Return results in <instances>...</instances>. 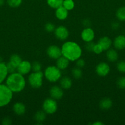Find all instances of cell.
I'll list each match as a JSON object with an SVG mask.
<instances>
[{
	"instance_id": "cell-29",
	"label": "cell",
	"mask_w": 125,
	"mask_h": 125,
	"mask_svg": "<svg viewBox=\"0 0 125 125\" xmlns=\"http://www.w3.org/2000/svg\"><path fill=\"white\" fill-rule=\"evenodd\" d=\"M42 65L39 61H34L31 63V70L33 72H36L41 71Z\"/></svg>"
},
{
	"instance_id": "cell-30",
	"label": "cell",
	"mask_w": 125,
	"mask_h": 125,
	"mask_svg": "<svg viewBox=\"0 0 125 125\" xmlns=\"http://www.w3.org/2000/svg\"><path fill=\"white\" fill-rule=\"evenodd\" d=\"M116 68L118 70L122 73H125V61L121 60L117 63L116 65Z\"/></svg>"
},
{
	"instance_id": "cell-34",
	"label": "cell",
	"mask_w": 125,
	"mask_h": 125,
	"mask_svg": "<svg viewBox=\"0 0 125 125\" xmlns=\"http://www.w3.org/2000/svg\"><path fill=\"white\" fill-rule=\"evenodd\" d=\"M85 45V48L87 51H89V52H93V48H94V46L95 43L93 42V41H91V42H86Z\"/></svg>"
},
{
	"instance_id": "cell-16",
	"label": "cell",
	"mask_w": 125,
	"mask_h": 125,
	"mask_svg": "<svg viewBox=\"0 0 125 125\" xmlns=\"http://www.w3.org/2000/svg\"><path fill=\"white\" fill-rule=\"evenodd\" d=\"M69 65V61L63 56H61L56 59V66L61 70L66 69L68 67Z\"/></svg>"
},
{
	"instance_id": "cell-24",
	"label": "cell",
	"mask_w": 125,
	"mask_h": 125,
	"mask_svg": "<svg viewBox=\"0 0 125 125\" xmlns=\"http://www.w3.org/2000/svg\"><path fill=\"white\" fill-rule=\"evenodd\" d=\"M64 0H47V3L53 9H57L58 7L62 6Z\"/></svg>"
},
{
	"instance_id": "cell-25",
	"label": "cell",
	"mask_w": 125,
	"mask_h": 125,
	"mask_svg": "<svg viewBox=\"0 0 125 125\" xmlns=\"http://www.w3.org/2000/svg\"><path fill=\"white\" fill-rule=\"evenodd\" d=\"M116 17L121 21H125V6H122L118 9L116 12Z\"/></svg>"
},
{
	"instance_id": "cell-20",
	"label": "cell",
	"mask_w": 125,
	"mask_h": 125,
	"mask_svg": "<svg viewBox=\"0 0 125 125\" xmlns=\"http://www.w3.org/2000/svg\"><path fill=\"white\" fill-rule=\"evenodd\" d=\"M60 85L62 89H65V90L69 89L72 85V79L69 77H62V78H60Z\"/></svg>"
},
{
	"instance_id": "cell-4",
	"label": "cell",
	"mask_w": 125,
	"mask_h": 125,
	"mask_svg": "<svg viewBox=\"0 0 125 125\" xmlns=\"http://www.w3.org/2000/svg\"><path fill=\"white\" fill-rule=\"evenodd\" d=\"M13 98V92L4 84H0V107H3L10 103Z\"/></svg>"
},
{
	"instance_id": "cell-15",
	"label": "cell",
	"mask_w": 125,
	"mask_h": 125,
	"mask_svg": "<svg viewBox=\"0 0 125 125\" xmlns=\"http://www.w3.org/2000/svg\"><path fill=\"white\" fill-rule=\"evenodd\" d=\"M55 16L60 20H64L68 16V10L62 6L58 7L55 10Z\"/></svg>"
},
{
	"instance_id": "cell-19",
	"label": "cell",
	"mask_w": 125,
	"mask_h": 125,
	"mask_svg": "<svg viewBox=\"0 0 125 125\" xmlns=\"http://www.w3.org/2000/svg\"><path fill=\"white\" fill-rule=\"evenodd\" d=\"M9 72L7 70V65L4 62L0 63V84H2L8 76Z\"/></svg>"
},
{
	"instance_id": "cell-14",
	"label": "cell",
	"mask_w": 125,
	"mask_h": 125,
	"mask_svg": "<svg viewBox=\"0 0 125 125\" xmlns=\"http://www.w3.org/2000/svg\"><path fill=\"white\" fill-rule=\"evenodd\" d=\"M98 43L100 45L104 51H107L110 48L113 42L109 37L104 36L99 39Z\"/></svg>"
},
{
	"instance_id": "cell-41",
	"label": "cell",
	"mask_w": 125,
	"mask_h": 125,
	"mask_svg": "<svg viewBox=\"0 0 125 125\" xmlns=\"http://www.w3.org/2000/svg\"><path fill=\"white\" fill-rule=\"evenodd\" d=\"M4 4V0H0V6H2Z\"/></svg>"
},
{
	"instance_id": "cell-11",
	"label": "cell",
	"mask_w": 125,
	"mask_h": 125,
	"mask_svg": "<svg viewBox=\"0 0 125 125\" xmlns=\"http://www.w3.org/2000/svg\"><path fill=\"white\" fill-rule=\"evenodd\" d=\"M94 31L90 27L85 28L81 32V38L85 42L93 41L94 39Z\"/></svg>"
},
{
	"instance_id": "cell-26",
	"label": "cell",
	"mask_w": 125,
	"mask_h": 125,
	"mask_svg": "<svg viewBox=\"0 0 125 125\" xmlns=\"http://www.w3.org/2000/svg\"><path fill=\"white\" fill-rule=\"evenodd\" d=\"M71 74H72L74 78L76 79H78L82 78V75H83V73H82L81 68L76 67L72 68V70H71Z\"/></svg>"
},
{
	"instance_id": "cell-6",
	"label": "cell",
	"mask_w": 125,
	"mask_h": 125,
	"mask_svg": "<svg viewBox=\"0 0 125 125\" xmlns=\"http://www.w3.org/2000/svg\"><path fill=\"white\" fill-rule=\"evenodd\" d=\"M42 109L47 114H53L58 109V103L56 100L52 98H48L44 101Z\"/></svg>"
},
{
	"instance_id": "cell-2",
	"label": "cell",
	"mask_w": 125,
	"mask_h": 125,
	"mask_svg": "<svg viewBox=\"0 0 125 125\" xmlns=\"http://www.w3.org/2000/svg\"><path fill=\"white\" fill-rule=\"evenodd\" d=\"M6 85L13 93H19L25 87L26 81L23 75L17 72L7 76Z\"/></svg>"
},
{
	"instance_id": "cell-21",
	"label": "cell",
	"mask_w": 125,
	"mask_h": 125,
	"mask_svg": "<svg viewBox=\"0 0 125 125\" xmlns=\"http://www.w3.org/2000/svg\"><path fill=\"white\" fill-rule=\"evenodd\" d=\"M106 57L109 61L111 62H115L118 59V53L114 49H109L107 50Z\"/></svg>"
},
{
	"instance_id": "cell-31",
	"label": "cell",
	"mask_w": 125,
	"mask_h": 125,
	"mask_svg": "<svg viewBox=\"0 0 125 125\" xmlns=\"http://www.w3.org/2000/svg\"><path fill=\"white\" fill-rule=\"evenodd\" d=\"M45 31L49 33H51L52 32H53L55 31V24H53L52 23H50V22H49V23H47L45 25Z\"/></svg>"
},
{
	"instance_id": "cell-5",
	"label": "cell",
	"mask_w": 125,
	"mask_h": 125,
	"mask_svg": "<svg viewBox=\"0 0 125 125\" xmlns=\"http://www.w3.org/2000/svg\"><path fill=\"white\" fill-rule=\"evenodd\" d=\"M44 73L42 71L33 72L28 76V83L29 85L33 89H39L43 84Z\"/></svg>"
},
{
	"instance_id": "cell-1",
	"label": "cell",
	"mask_w": 125,
	"mask_h": 125,
	"mask_svg": "<svg viewBox=\"0 0 125 125\" xmlns=\"http://www.w3.org/2000/svg\"><path fill=\"white\" fill-rule=\"evenodd\" d=\"M61 49L62 56L69 61H76L82 56V48L75 42H66L62 45Z\"/></svg>"
},
{
	"instance_id": "cell-3",
	"label": "cell",
	"mask_w": 125,
	"mask_h": 125,
	"mask_svg": "<svg viewBox=\"0 0 125 125\" xmlns=\"http://www.w3.org/2000/svg\"><path fill=\"white\" fill-rule=\"evenodd\" d=\"M44 75L49 81L51 83H56L61 78V70L59 69L56 66H49L45 68Z\"/></svg>"
},
{
	"instance_id": "cell-23",
	"label": "cell",
	"mask_w": 125,
	"mask_h": 125,
	"mask_svg": "<svg viewBox=\"0 0 125 125\" xmlns=\"http://www.w3.org/2000/svg\"><path fill=\"white\" fill-rule=\"evenodd\" d=\"M22 58H21L20 56L18 54H12L11 56L9 62L10 63H11L12 65L15 67L16 68H17L18 65L20 63V62H22Z\"/></svg>"
},
{
	"instance_id": "cell-13",
	"label": "cell",
	"mask_w": 125,
	"mask_h": 125,
	"mask_svg": "<svg viewBox=\"0 0 125 125\" xmlns=\"http://www.w3.org/2000/svg\"><path fill=\"white\" fill-rule=\"evenodd\" d=\"M113 46L116 50H121L125 48V36L124 35H118L113 42Z\"/></svg>"
},
{
	"instance_id": "cell-27",
	"label": "cell",
	"mask_w": 125,
	"mask_h": 125,
	"mask_svg": "<svg viewBox=\"0 0 125 125\" xmlns=\"http://www.w3.org/2000/svg\"><path fill=\"white\" fill-rule=\"evenodd\" d=\"M62 6L69 11L74 8L75 4L73 0H64Z\"/></svg>"
},
{
	"instance_id": "cell-28",
	"label": "cell",
	"mask_w": 125,
	"mask_h": 125,
	"mask_svg": "<svg viewBox=\"0 0 125 125\" xmlns=\"http://www.w3.org/2000/svg\"><path fill=\"white\" fill-rule=\"evenodd\" d=\"M7 3L9 7L17 8L22 4V0H7Z\"/></svg>"
},
{
	"instance_id": "cell-33",
	"label": "cell",
	"mask_w": 125,
	"mask_h": 125,
	"mask_svg": "<svg viewBox=\"0 0 125 125\" xmlns=\"http://www.w3.org/2000/svg\"><path fill=\"white\" fill-rule=\"evenodd\" d=\"M103 51H104V50H103L102 48L100 46V45H99V44L97 43L94 45L93 51V52H94V53L96 54H101L102 52H103Z\"/></svg>"
},
{
	"instance_id": "cell-32",
	"label": "cell",
	"mask_w": 125,
	"mask_h": 125,
	"mask_svg": "<svg viewBox=\"0 0 125 125\" xmlns=\"http://www.w3.org/2000/svg\"><path fill=\"white\" fill-rule=\"evenodd\" d=\"M117 86L121 89H125V76L119 78L116 81Z\"/></svg>"
},
{
	"instance_id": "cell-8",
	"label": "cell",
	"mask_w": 125,
	"mask_h": 125,
	"mask_svg": "<svg viewBox=\"0 0 125 125\" xmlns=\"http://www.w3.org/2000/svg\"><path fill=\"white\" fill-rule=\"evenodd\" d=\"M47 54L52 59H57L62 56L61 49L56 45H52L49 46L47 49Z\"/></svg>"
},
{
	"instance_id": "cell-39",
	"label": "cell",
	"mask_w": 125,
	"mask_h": 125,
	"mask_svg": "<svg viewBox=\"0 0 125 125\" xmlns=\"http://www.w3.org/2000/svg\"><path fill=\"white\" fill-rule=\"evenodd\" d=\"M111 27L113 29H118L120 27V23L118 22H113L111 24Z\"/></svg>"
},
{
	"instance_id": "cell-36",
	"label": "cell",
	"mask_w": 125,
	"mask_h": 125,
	"mask_svg": "<svg viewBox=\"0 0 125 125\" xmlns=\"http://www.w3.org/2000/svg\"><path fill=\"white\" fill-rule=\"evenodd\" d=\"M76 67H78L80 68H82L85 67V61L83 59L79 58L77 59L75 62Z\"/></svg>"
},
{
	"instance_id": "cell-42",
	"label": "cell",
	"mask_w": 125,
	"mask_h": 125,
	"mask_svg": "<svg viewBox=\"0 0 125 125\" xmlns=\"http://www.w3.org/2000/svg\"><path fill=\"white\" fill-rule=\"evenodd\" d=\"M3 62V59H2V57L0 56V63H1V62Z\"/></svg>"
},
{
	"instance_id": "cell-12",
	"label": "cell",
	"mask_w": 125,
	"mask_h": 125,
	"mask_svg": "<svg viewBox=\"0 0 125 125\" xmlns=\"http://www.w3.org/2000/svg\"><path fill=\"white\" fill-rule=\"evenodd\" d=\"M49 93H50L51 98L56 100L61 99L64 95L63 89L60 86H58V85H54L51 87L50 88Z\"/></svg>"
},
{
	"instance_id": "cell-10",
	"label": "cell",
	"mask_w": 125,
	"mask_h": 125,
	"mask_svg": "<svg viewBox=\"0 0 125 125\" xmlns=\"http://www.w3.org/2000/svg\"><path fill=\"white\" fill-rule=\"evenodd\" d=\"M31 71V63L26 60H22L17 68V72L22 75H26Z\"/></svg>"
},
{
	"instance_id": "cell-9",
	"label": "cell",
	"mask_w": 125,
	"mask_h": 125,
	"mask_svg": "<svg viewBox=\"0 0 125 125\" xmlns=\"http://www.w3.org/2000/svg\"><path fill=\"white\" fill-rule=\"evenodd\" d=\"M110 70V66L105 62H100L96 67L95 72L99 76L105 77L109 73Z\"/></svg>"
},
{
	"instance_id": "cell-7",
	"label": "cell",
	"mask_w": 125,
	"mask_h": 125,
	"mask_svg": "<svg viewBox=\"0 0 125 125\" xmlns=\"http://www.w3.org/2000/svg\"><path fill=\"white\" fill-rule=\"evenodd\" d=\"M54 33H55V35L56 39L60 40H62V41L66 40L69 35L67 28L64 26L62 25L56 27L54 31Z\"/></svg>"
},
{
	"instance_id": "cell-35",
	"label": "cell",
	"mask_w": 125,
	"mask_h": 125,
	"mask_svg": "<svg viewBox=\"0 0 125 125\" xmlns=\"http://www.w3.org/2000/svg\"><path fill=\"white\" fill-rule=\"evenodd\" d=\"M6 65H7V70H8L9 73H13L15 72H17V68L15 67H14L13 65H12L11 63H10L9 62H7L6 63Z\"/></svg>"
},
{
	"instance_id": "cell-37",
	"label": "cell",
	"mask_w": 125,
	"mask_h": 125,
	"mask_svg": "<svg viewBox=\"0 0 125 125\" xmlns=\"http://www.w3.org/2000/svg\"><path fill=\"white\" fill-rule=\"evenodd\" d=\"M11 124H12V120L9 117H5L2 120V125H11Z\"/></svg>"
},
{
	"instance_id": "cell-17",
	"label": "cell",
	"mask_w": 125,
	"mask_h": 125,
	"mask_svg": "<svg viewBox=\"0 0 125 125\" xmlns=\"http://www.w3.org/2000/svg\"><path fill=\"white\" fill-rule=\"evenodd\" d=\"M13 111L17 115H23L26 112V106L21 102H17L13 104Z\"/></svg>"
},
{
	"instance_id": "cell-40",
	"label": "cell",
	"mask_w": 125,
	"mask_h": 125,
	"mask_svg": "<svg viewBox=\"0 0 125 125\" xmlns=\"http://www.w3.org/2000/svg\"><path fill=\"white\" fill-rule=\"evenodd\" d=\"M92 125H104V123L103 122H100V121H97V122H94V123H92Z\"/></svg>"
},
{
	"instance_id": "cell-18",
	"label": "cell",
	"mask_w": 125,
	"mask_h": 125,
	"mask_svg": "<svg viewBox=\"0 0 125 125\" xmlns=\"http://www.w3.org/2000/svg\"><path fill=\"white\" fill-rule=\"evenodd\" d=\"M112 105V101L109 98H104L99 101V106L100 109L105 110V111L111 108Z\"/></svg>"
},
{
	"instance_id": "cell-22",
	"label": "cell",
	"mask_w": 125,
	"mask_h": 125,
	"mask_svg": "<svg viewBox=\"0 0 125 125\" xmlns=\"http://www.w3.org/2000/svg\"><path fill=\"white\" fill-rule=\"evenodd\" d=\"M46 114H47L44 111H39L36 112V113L34 114V120L38 123V124L42 123L46 119Z\"/></svg>"
},
{
	"instance_id": "cell-38",
	"label": "cell",
	"mask_w": 125,
	"mask_h": 125,
	"mask_svg": "<svg viewBox=\"0 0 125 125\" xmlns=\"http://www.w3.org/2000/svg\"><path fill=\"white\" fill-rule=\"evenodd\" d=\"M83 25L84 26L85 28H89L90 27L91 23L89 19H85L83 21Z\"/></svg>"
}]
</instances>
